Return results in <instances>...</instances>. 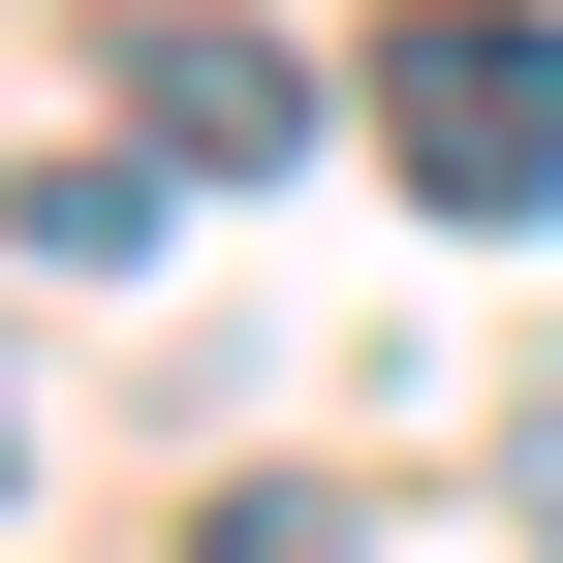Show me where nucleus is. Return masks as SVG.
I'll return each instance as SVG.
<instances>
[{"label": "nucleus", "mask_w": 563, "mask_h": 563, "mask_svg": "<svg viewBox=\"0 0 563 563\" xmlns=\"http://www.w3.org/2000/svg\"><path fill=\"white\" fill-rule=\"evenodd\" d=\"M344 95H376L407 220H470V251H532V220H563V32H532V0H407Z\"/></svg>", "instance_id": "nucleus-1"}, {"label": "nucleus", "mask_w": 563, "mask_h": 563, "mask_svg": "<svg viewBox=\"0 0 563 563\" xmlns=\"http://www.w3.org/2000/svg\"><path fill=\"white\" fill-rule=\"evenodd\" d=\"M95 95H125V157H157V188H282V157H313V63H282L251 0H220V32H125Z\"/></svg>", "instance_id": "nucleus-2"}, {"label": "nucleus", "mask_w": 563, "mask_h": 563, "mask_svg": "<svg viewBox=\"0 0 563 563\" xmlns=\"http://www.w3.org/2000/svg\"><path fill=\"white\" fill-rule=\"evenodd\" d=\"M188 563H376V501H313V470H251V501H188Z\"/></svg>", "instance_id": "nucleus-3"}]
</instances>
